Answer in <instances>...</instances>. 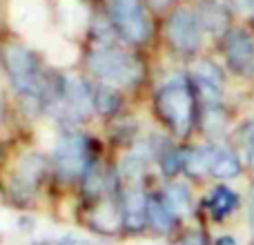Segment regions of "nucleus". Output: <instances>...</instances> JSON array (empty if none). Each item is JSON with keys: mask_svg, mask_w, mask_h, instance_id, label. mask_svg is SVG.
<instances>
[{"mask_svg": "<svg viewBox=\"0 0 254 245\" xmlns=\"http://www.w3.org/2000/svg\"><path fill=\"white\" fill-rule=\"evenodd\" d=\"M4 65H7L11 85L25 101L43 103L45 98V83L40 78V67L34 52H29L22 45H11L4 54Z\"/></svg>", "mask_w": 254, "mask_h": 245, "instance_id": "1", "label": "nucleus"}, {"mask_svg": "<svg viewBox=\"0 0 254 245\" xmlns=\"http://www.w3.org/2000/svg\"><path fill=\"white\" fill-rule=\"evenodd\" d=\"M87 67L101 80L116 85H134L140 78V65L131 54L116 47H98L87 56Z\"/></svg>", "mask_w": 254, "mask_h": 245, "instance_id": "2", "label": "nucleus"}, {"mask_svg": "<svg viewBox=\"0 0 254 245\" xmlns=\"http://www.w3.org/2000/svg\"><path fill=\"white\" fill-rule=\"evenodd\" d=\"M156 107L163 121L183 136L192 125V94L183 78H170L156 96Z\"/></svg>", "mask_w": 254, "mask_h": 245, "instance_id": "3", "label": "nucleus"}, {"mask_svg": "<svg viewBox=\"0 0 254 245\" xmlns=\"http://www.w3.org/2000/svg\"><path fill=\"white\" fill-rule=\"evenodd\" d=\"M54 165L65 181L85 174L89 167V147L87 140L78 134H67L54 147Z\"/></svg>", "mask_w": 254, "mask_h": 245, "instance_id": "4", "label": "nucleus"}, {"mask_svg": "<svg viewBox=\"0 0 254 245\" xmlns=\"http://www.w3.org/2000/svg\"><path fill=\"white\" fill-rule=\"evenodd\" d=\"M112 18L119 31L131 43H143L149 34V22L138 0H110Z\"/></svg>", "mask_w": 254, "mask_h": 245, "instance_id": "5", "label": "nucleus"}, {"mask_svg": "<svg viewBox=\"0 0 254 245\" xmlns=\"http://www.w3.org/2000/svg\"><path fill=\"white\" fill-rule=\"evenodd\" d=\"M167 38L179 52H194L201 45V22L190 9H179L167 22Z\"/></svg>", "mask_w": 254, "mask_h": 245, "instance_id": "6", "label": "nucleus"}, {"mask_svg": "<svg viewBox=\"0 0 254 245\" xmlns=\"http://www.w3.org/2000/svg\"><path fill=\"white\" fill-rule=\"evenodd\" d=\"M56 103L61 105V110L65 112L67 116H71V119H76V121L87 119V116L92 114V107H94L89 87L80 78H74V76L63 78L61 94H58Z\"/></svg>", "mask_w": 254, "mask_h": 245, "instance_id": "7", "label": "nucleus"}, {"mask_svg": "<svg viewBox=\"0 0 254 245\" xmlns=\"http://www.w3.org/2000/svg\"><path fill=\"white\" fill-rule=\"evenodd\" d=\"M121 221L129 230H140L147 221V198L138 187H127L121 196Z\"/></svg>", "mask_w": 254, "mask_h": 245, "instance_id": "8", "label": "nucleus"}, {"mask_svg": "<svg viewBox=\"0 0 254 245\" xmlns=\"http://www.w3.org/2000/svg\"><path fill=\"white\" fill-rule=\"evenodd\" d=\"M228 61L237 71H248L254 65V43L243 31H232L228 38Z\"/></svg>", "mask_w": 254, "mask_h": 245, "instance_id": "9", "label": "nucleus"}, {"mask_svg": "<svg viewBox=\"0 0 254 245\" xmlns=\"http://www.w3.org/2000/svg\"><path fill=\"white\" fill-rule=\"evenodd\" d=\"M194 80L207 103H216L223 92V76L212 62H198L194 67Z\"/></svg>", "mask_w": 254, "mask_h": 245, "instance_id": "10", "label": "nucleus"}, {"mask_svg": "<svg viewBox=\"0 0 254 245\" xmlns=\"http://www.w3.org/2000/svg\"><path fill=\"white\" fill-rule=\"evenodd\" d=\"M198 22H201L203 29H207L210 34H221V31L228 29L230 16L225 11V7L216 0H201L198 2Z\"/></svg>", "mask_w": 254, "mask_h": 245, "instance_id": "11", "label": "nucleus"}, {"mask_svg": "<svg viewBox=\"0 0 254 245\" xmlns=\"http://www.w3.org/2000/svg\"><path fill=\"white\" fill-rule=\"evenodd\" d=\"M43 167H45V161L40 156H27L20 161V165H18L16 170V187L18 192H27L31 194L36 187V183H38L40 174H43Z\"/></svg>", "mask_w": 254, "mask_h": 245, "instance_id": "12", "label": "nucleus"}, {"mask_svg": "<svg viewBox=\"0 0 254 245\" xmlns=\"http://www.w3.org/2000/svg\"><path fill=\"white\" fill-rule=\"evenodd\" d=\"M147 221L161 234L170 232L174 228V214H172L170 207L161 198H147Z\"/></svg>", "mask_w": 254, "mask_h": 245, "instance_id": "13", "label": "nucleus"}, {"mask_svg": "<svg viewBox=\"0 0 254 245\" xmlns=\"http://www.w3.org/2000/svg\"><path fill=\"white\" fill-rule=\"evenodd\" d=\"M210 212L216 216V219H225L228 214H232L239 205V196L232 192L230 187H216L214 192L210 194Z\"/></svg>", "mask_w": 254, "mask_h": 245, "instance_id": "14", "label": "nucleus"}, {"mask_svg": "<svg viewBox=\"0 0 254 245\" xmlns=\"http://www.w3.org/2000/svg\"><path fill=\"white\" fill-rule=\"evenodd\" d=\"M165 205L170 207L172 214L179 216H188L192 212V196H190V189L181 183H174L165 189Z\"/></svg>", "mask_w": 254, "mask_h": 245, "instance_id": "15", "label": "nucleus"}, {"mask_svg": "<svg viewBox=\"0 0 254 245\" xmlns=\"http://www.w3.org/2000/svg\"><path fill=\"white\" fill-rule=\"evenodd\" d=\"M214 154H216V147L212 145H203V147H196L185 156V163L183 167L190 172V174H205L210 172L212 167V161H214Z\"/></svg>", "mask_w": 254, "mask_h": 245, "instance_id": "16", "label": "nucleus"}, {"mask_svg": "<svg viewBox=\"0 0 254 245\" xmlns=\"http://www.w3.org/2000/svg\"><path fill=\"white\" fill-rule=\"evenodd\" d=\"M92 103H94V107H96L98 114H103V116L114 114V112L121 107V94L116 92L112 85L103 83V85H98V87L94 89Z\"/></svg>", "mask_w": 254, "mask_h": 245, "instance_id": "17", "label": "nucleus"}, {"mask_svg": "<svg viewBox=\"0 0 254 245\" xmlns=\"http://www.w3.org/2000/svg\"><path fill=\"white\" fill-rule=\"evenodd\" d=\"M210 172L214 176H219V179H234V176H239V172H241V163H239V158L234 156L232 152H228V149H216Z\"/></svg>", "mask_w": 254, "mask_h": 245, "instance_id": "18", "label": "nucleus"}, {"mask_svg": "<svg viewBox=\"0 0 254 245\" xmlns=\"http://www.w3.org/2000/svg\"><path fill=\"white\" fill-rule=\"evenodd\" d=\"M183 163H185V156H181V154H176V152H170L163 156V170H165V174H174Z\"/></svg>", "mask_w": 254, "mask_h": 245, "instance_id": "19", "label": "nucleus"}, {"mask_svg": "<svg viewBox=\"0 0 254 245\" xmlns=\"http://www.w3.org/2000/svg\"><path fill=\"white\" fill-rule=\"evenodd\" d=\"M243 147H246L248 161L254 165V121L243 129Z\"/></svg>", "mask_w": 254, "mask_h": 245, "instance_id": "20", "label": "nucleus"}, {"mask_svg": "<svg viewBox=\"0 0 254 245\" xmlns=\"http://www.w3.org/2000/svg\"><path fill=\"white\" fill-rule=\"evenodd\" d=\"M58 245H98V243L87 241V239H80V237H65Z\"/></svg>", "mask_w": 254, "mask_h": 245, "instance_id": "21", "label": "nucleus"}, {"mask_svg": "<svg viewBox=\"0 0 254 245\" xmlns=\"http://www.w3.org/2000/svg\"><path fill=\"white\" fill-rule=\"evenodd\" d=\"M234 7L239 9V11H248V9L254 7V0H232Z\"/></svg>", "mask_w": 254, "mask_h": 245, "instance_id": "22", "label": "nucleus"}, {"mask_svg": "<svg viewBox=\"0 0 254 245\" xmlns=\"http://www.w3.org/2000/svg\"><path fill=\"white\" fill-rule=\"evenodd\" d=\"M183 245H205V243H203V239L198 237V234H192V237L185 239V243H183Z\"/></svg>", "mask_w": 254, "mask_h": 245, "instance_id": "23", "label": "nucleus"}, {"mask_svg": "<svg viewBox=\"0 0 254 245\" xmlns=\"http://www.w3.org/2000/svg\"><path fill=\"white\" fill-rule=\"evenodd\" d=\"M216 245H237V241H234L232 237H221L219 241H216Z\"/></svg>", "mask_w": 254, "mask_h": 245, "instance_id": "24", "label": "nucleus"}, {"mask_svg": "<svg viewBox=\"0 0 254 245\" xmlns=\"http://www.w3.org/2000/svg\"><path fill=\"white\" fill-rule=\"evenodd\" d=\"M250 219H252V225H254V187H252V196H250Z\"/></svg>", "mask_w": 254, "mask_h": 245, "instance_id": "25", "label": "nucleus"}, {"mask_svg": "<svg viewBox=\"0 0 254 245\" xmlns=\"http://www.w3.org/2000/svg\"><path fill=\"white\" fill-rule=\"evenodd\" d=\"M154 2H158V4H161V2H163V0H154Z\"/></svg>", "mask_w": 254, "mask_h": 245, "instance_id": "26", "label": "nucleus"}]
</instances>
